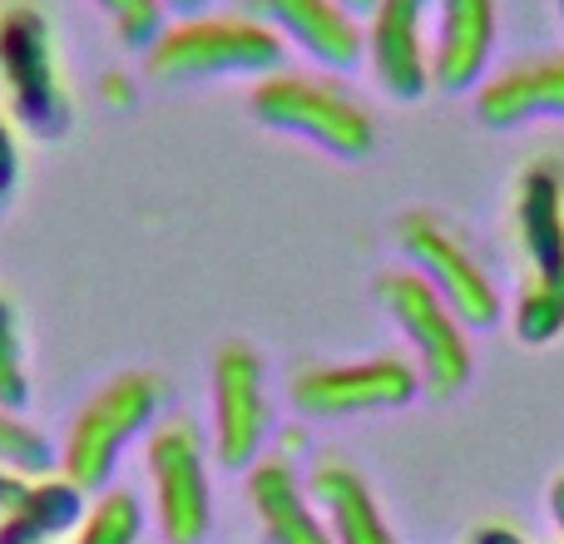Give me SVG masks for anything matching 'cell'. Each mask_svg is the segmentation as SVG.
Segmentation results:
<instances>
[{
  "label": "cell",
  "mask_w": 564,
  "mask_h": 544,
  "mask_svg": "<svg viewBox=\"0 0 564 544\" xmlns=\"http://www.w3.org/2000/svg\"><path fill=\"white\" fill-rule=\"evenodd\" d=\"M510 238L525 263L516 297V337L525 347H550L564 337V159L545 154L520 168L510 194Z\"/></svg>",
  "instance_id": "1"
},
{
  "label": "cell",
  "mask_w": 564,
  "mask_h": 544,
  "mask_svg": "<svg viewBox=\"0 0 564 544\" xmlns=\"http://www.w3.org/2000/svg\"><path fill=\"white\" fill-rule=\"evenodd\" d=\"M164 401H169V381L159 377V371H119V377H109L105 387L69 416L55 470L69 486L85 490V496L115 486V470H119V460H124V450L154 426Z\"/></svg>",
  "instance_id": "2"
},
{
  "label": "cell",
  "mask_w": 564,
  "mask_h": 544,
  "mask_svg": "<svg viewBox=\"0 0 564 544\" xmlns=\"http://www.w3.org/2000/svg\"><path fill=\"white\" fill-rule=\"evenodd\" d=\"M0 99L15 129L35 139H59L75 124L55 25L35 0H0Z\"/></svg>",
  "instance_id": "3"
},
{
  "label": "cell",
  "mask_w": 564,
  "mask_h": 544,
  "mask_svg": "<svg viewBox=\"0 0 564 544\" xmlns=\"http://www.w3.org/2000/svg\"><path fill=\"white\" fill-rule=\"evenodd\" d=\"M282 65V40L253 15H178L144 50V69L164 85L224 75H273Z\"/></svg>",
  "instance_id": "4"
},
{
  "label": "cell",
  "mask_w": 564,
  "mask_h": 544,
  "mask_svg": "<svg viewBox=\"0 0 564 544\" xmlns=\"http://www.w3.org/2000/svg\"><path fill=\"white\" fill-rule=\"evenodd\" d=\"M377 302L397 331L411 347V367L421 377V391L451 401L466 391L470 371H476V351H470L466 322L451 312V302L421 278L416 268H391L377 278Z\"/></svg>",
  "instance_id": "5"
},
{
  "label": "cell",
  "mask_w": 564,
  "mask_h": 544,
  "mask_svg": "<svg viewBox=\"0 0 564 544\" xmlns=\"http://www.w3.org/2000/svg\"><path fill=\"white\" fill-rule=\"evenodd\" d=\"M144 470L154 490V520L164 544H204L214 530L208 446L194 416H164L149 426Z\"/></svg>",
  "instance_id": "6"
},
{
  "label": "cell",
  "mask_w": 564,
  "mask_h": 544,
  "mask_svg": "<svg viewBox=\"0 0 564 544\" xmlns=\"http://www.w3.org/2000/svg\"><path fill=\"white\" fill-rule=\"evenodd\" d=\"M253 115L258 124L282 129V134H302L312 144L332 149L337 159H367L377 149V124H371L367 105L351 99L332 79H307V75H263L253 85Z\"/></svg>",
  "instance_id": "7"
},
{
  "label": "cell",
  "mask_w": 564,
  "mask_h": 544,
  "mask_svg": "<svg viewBox=\"0 0 564 544\" xmlns=\"http://www.w3.org/2000/svg\"><path fill=\"white\" fill-rule=\"evenodd\" d=\"M421 377L401 357H367V361H307L292 371L288 401L307 421H341L371 416V411L411 406Z\"/></svg>",
  "instance_id": "8"
},
{
  "label": "cell",
  "mask_w": 564,
  "mask_h": 544,
  "mask_svg": "<svg viewBox=\"0 0 564 544\" xmlns=\"http://www.w3.org/2000/svg\"><path fill=\"white\" fill-rule=\"evenodd\" d=\"M397 243L401 253L411 258V268L451 302L466 327H496L506 302H500V287L480 258L460 243V233L446 224V218L426 214V208H411V214L397 218Z\"/></svg>",
  "instance_id": "9"
},
{
  "label": "cell",
  "mask_w": 564,
  "mask_h": 544,
  "mask_svg": "<svg viewBox=\"0 0 564 544\" xmlns=\"http://www.w3.org/2000/svg\"><path fill=\"white\" fill-rule=\"evenodd\" d=\"M273 436L263 357L248 341H224L214 351V460L224 470H248Z\"/></svg>",
  "instance_id": "10"
},
{
  "label": "cell",
  "mask_w": 564,
  "mask_h": 544,
  "mask_svg": "<svg viewBox=\"0 0 564 544\" xmlns=\"http://www.w3.org/2000/svg\"><path fill=\"white\" fill-rule=\"evenodd\" d=\"M431 10L436 0H377L367 25L371 75L391 99H421L431 89Z\"/></svg>",
  "instance_id": "11"
},
{
  "label": "cell",
  "mask_w": 564,
  "mask_h": 544,
  "mask_svg": "<svg viewBox=\"0 0 564 544\" xmlns=\"http://www.w3.org/2000/svg\"><path fill=\"white\" fill-rule=\"evenodd\" d=\"M243 15L263 20L278 40H292L297 50H307L312 59L332 69H347L361 59V35L357 10L341 0H243Z\"/></svg>",
  "instance_id": "12"
},
{
  "label": "cell",
  "mask_w": 564,
  "mask_h": 544,
  "mask_svg": "<svg viewBox=\"0 0 564 544\" xmlns=\"http://www.w3.org/2000/svg\"><path fill=\"white\" fill-rule=\"evenodd\" d=\"M496 50V0H436L431 30V89H476Z\"/></svg>",
  "instance_id": "13"
},
{
  "label": "cell",
  "mask_w": 564,
  "mask_h": 544,
  "mask_svg": "<svg viewBox=\"0 0 564 544\" xmlns=\"http://www.w3.org/2000/svg\"><path fill=\"white\" fill-rule=\"evenodd\" d=\"M248 505L268 544H332L327 520L288 456H258L248 466Z\"/></svg>",
  "instance_id": "14"
},
{
  "label": "cell",
  "mask_w": 564,
  "mask_h": 544,
  "mask_svg": "<svg viewBox=\"0 0 564 544\" xmlns=\"http://www.w3.org/2000/svg\"><path fill=\"white\" fill-rule=\"evenodd\" d=\"M307 490L327 520L332 544H397V530H391L377 490L367 486V476L351 460L317 456L307 470Z\"/></svg>",
  "instance_id": "15"
},
{
  "label": "cell",
  "mask_w": 564,
  "mask_h": 544,
  "mask_svg": "<svg viewBox=\"0 0 564 544\" xmlns=\"http://www.w3.org/2000/svg\"><path fill=\"white\" fill-rule=\"evenodd\" d=\"M476 119L486 129H520L535 119H564V55H535L490 75L476 89Z\"/></svg>",
  "instance_id": "16"
},
{
  "label": "cell",
  "mask_w": 564,
  "mask_h": 544,
  "mask_svg": "<svg viewBox=\"0 0 564 544\" xmlns=\"http://www.w3.org/2000/svg\"><path fill=\"white\" fill-rule=\"evenodd\" d=\"M85 515V490L65 476H40L0 510V544H65Z\"/></svg>",
  "instance_id": "17"
},
{
  "label": "cell",
  "mask_w": 564,
  "mask_h": 544,
  "mask_svg": "<svg viewBox=\"0 0 564 544\" xmlns=\"http://www.w3.org/2000/svg\"><path fill=\"white\" fill-rule=\"evenodd\" d=\"M139 540H144V500L129 486L95 490L79 525L65 535V544H139Z\"/></svg>",
  "instance_id": "18"
},
{
  "label": "cell",
  "mask_w": 564,
  "mask_h": 544,
  "mask_svg": "<svg viewBox=\"0 0 564 544\" xmlns=\"http://www.w3.org/2000/svg\"><path fill=\"white\" fill-rule=\"evenodd\" d=\"M55 456L59 450L45 440V431L30 426L20 411L0 406V470L40 480V476H55Z\"/></svg>",
  "instance_id": "19"
},
{
  "label": "cell",
  "mask_w": 564,
  "mask_h": 544,
  "mask_svg": "<svg viewBox=\"0 0 564 544\" xmlns=\"http://www.w3.org/2000/svg\"><path fill=\"white\" fill-rule=\"evenodd\" d=\"M0 406L25 411L30 406V367H25V327L20 307L0 292Z\"/></svg>",
  "instance_id": "20"
},
{
  "label": "cell",
  "mask_w": 564,
  "mask_h": 544,
  "mask_svg": "<svg viewBox=\"0 0 564 544\" xmlns=\"http://www.w3.org/2000/svg\"><path fill=\"white\" fill-rule=\"evenodd\" d=\"M95 6L109 15L115 35L124 40L129 50H149V45H154L159 30H164V15H169L159 0H95Z\"/></svg>",
  "instance_id": "21"
},
{
  "label": "cell",
  "mask_w": 564,
  "mask_h": 544,
  "mask_svg": "<svg viewBox=\"0 0 564 544\" xmlns=\"http://www.w3.org/2000/svg\"><path fill=\"white\" fill-rule=\"evenodd\" d=\"M20 178V134H15V119L0 109V194H10Z\"/></svg>",
  "instance_id": "22"
},
{
  "label": "cell",
  "mask_w": 564,
  "mask_h": 544,
  "mask_svg": "<svg viewBox=\"0 0 564 544\" xmlns=\"http://www.w3.org/2000/svg\"><path fill=\"white\" fill-rule=\"evenodd\" d=\"M466 544H530V540H525V530L506 525V520H486V525L470 530Z\"/></svg>",
  "instance_id": "23"
},
{
  "label": "cell",
  "mask_w": 564,
  "mask_h": 544,
  "mask_svg": "<svg viewBox=\"0 0 564 544\" xmlns=\"http://www.w3.org/2000/svg\"><path fill=\"white\" fill-rule=\"evenodd\" d=\"M25 486H30L25 476H15V470H0V510H6L10 500H15V496H20V490H25Z\"/></svg>",
  "instance_id": "24"
},
{
  "label": "cell",
  "mask_w": 564,
  "mask_h": 544,
  "mask_svg": "<svg viewBox=\"0 0 564 544\" xmlns=\"http://www.w3.org/2000/svg\"><path fill=\"white\" fill-rule=\"evenodd\" d=\"M550 520H555V530H560V544H564V476L550 486Z\"/></svg>",
  "instance_id": "25"
},
{
  "label": "cell",
  "mask_w": 564,
  "mask_h": 544,
  "mask_svg": "<svg viewBox=\"0 0 564 544\" xmlns=\"http://www.w3.org/2000/svg\"><path fill=\"white\" fill-rule=\"evenodd\" d=\"M164 10H174V15H198L204 10V0H159Z\"/></svg>",
  "instance_id": "26"
},
{
  "label": "cell",
  "mask_w": 564,
  "mask_h": 544,
  "mask_svg": "<svg viewBox=\"0 0 564 544\" xmlns=\"http://www.w3.org/2000/svg\"><path fill=\"white\" fill-rule=\"evenodd\" d=\"M105 99H115V105H129V85H119V75L105 79Z\"/></svg>",
  "instance_id": "27"
},
{
  "label": "cell",
  "mask_w": 564,
  "mask_h": 544,
  "mask_svg": "<svg viewBox=\"0 0 564 544\" xmlns=\"http://www.w3.org/2000/svg\"><path fill=\"white\" fill-rule=\"evenodd\" d=\"M341 6H351V10H371L377 0H341Z\"/></svg>",
  "instance_id": "28"
},
{
  "label": "cell",
  "mask_w": 564,
  "mask_h": 544,
  "mask_svg": "<svg viewBox=\"0 0 564 544\" xmlns=\"http://www.w3.org/2000/svg\"><path fill=\"white\" fill-rule=\"evenodd\" d=\"M6 204H10V194H0V208H6Z\"/></svg>",
  "instance_id": "29"
},
{
  "label": "cell",
  "mask_w": 564,
  "mask_h": 544,
  "mask_svg": "<svg viewBox=\"0 0 564 544\" xmlns=\"http://www.w3.org/2000/svg\"><path fill=\"white\" fill-rule=\"evenodd\" d=\"M560 15H564V0H560Z\"/></svg>",
  "instance_id": "30"
}]
</instances>
